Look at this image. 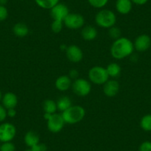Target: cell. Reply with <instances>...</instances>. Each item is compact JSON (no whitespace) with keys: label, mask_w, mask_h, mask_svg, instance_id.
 Returning <instances> with one entry per match:
<instances>
[{"label":"cell","mask_w":151,"mask_h":151,"mask_svg":"<svg viewBox=\"0 0 151 151\" xmlns=\"http://www.w3.org/2000/svg\"><path fill=\"white\" fill-rule=\"evenodd\" d=\"M133 51V42L127 37H120L118 40H114L110 47L111 56L118 60L131 56Z\"/></svg>","instance_id":"obj_1"},{"label":"cell","mask_w":151,"mask_h":151,"mask_svg":"<svg viewBox=\"0 0 151 151\" xmlns=\"http://www.w3.org/2000/svg\"><path fill=\"white\" fill-rule=\"evenodd\" d=\"M62 116L65 124H77L85 118V110L80 105H72L66 110L62 112Z\"/></svg>","instance_id":"obj_2"},{"label":"cell","mask_w":151,"mask_h":151,"mask_svg":"<svg viewBox=\"0 0 151 151\" xmlns=\"http://www.w3.org/2000/svg\"><path fill=\"white\" fill-rule=\"evenodd\" d=\"M97 25L102 28H110L116 22V16L110 10H101L97 13L95 17Z\"/></svg>","instance_id":"obj_3"},{"label":"cell","mask_w":151,"mask_h":151,"mask_svg":"<svg viewBox=\"0 0 151 151\" xmlns=\"http://www.w3.org/2000/svg\"><path fill=\"white\" fill-rule=\"evenodd\" d=\"M90 81L95 85H104L109 80V76L105 68L101 66H94L88 72Z\"/></svg>","instance_id":"obj_4"},{"label":"cell","mask_w":151,"mask_h":151,"mask_svg":"<svg viewBox=\"0 0 151 151\" xmlns=\"http://www.w3.org/2000/svg\"><path fill=\"white\" fill-rule=\"evenodd\" d=\"M73 92L79 96H86L91 91V85L87 79L78 78L75 79L71 85Z\"/></svg>","instance_id":"obj_5"},{"label":"cell","mask_w":151,"mask_h":151,"mask_svg":"<svg viewBox=\"0 0 151 151\" xmlns=\"http://www.w3.org/2000/svg\"><path fill=\"white\" fill-rule=\"evenodd\" d=\"M64 24L70 30H78L85 24V19L79 14H69L63 21Z\"/></svg>","instance_id":"obj_6"},{"label":"cell","mask_w":151,"mask_h":151,"mask_svg":"<svg viewBox=\"0 0 151 151\" xmlns=\"http://www.w3.org/2000/svg\"><path fill=\"white\" fill-rule=\"evenodd\" d=\"M47 127L49 131L53 133H59L65 126V121L62 116V114L53 113L47 121Z\"/></svg>","instance_id":"obj_7"},{"label":"cell","mask_w":151,"mask_h":151,"mask_svg":"<svg viewBox=\"0 0 151 151\" xmlns=\"http://www.w3.org/2000/svg\"><path fill=\"white\" fill-rule=\"evenodd\" d=\"M17 134V128L11 123L0 124V142H11Z\"/></svg>","instance_id":"obj_8"},{"label":"cell","mask_w":151,"mask_h":151,"mask_svg":"<svg viewBox=\"0 0 151 151\" xmlns=\"http://www.w3.org/2000/svg\"><path fill=\"white\" fill-rule=\"evenodd\" d=\"M69 14V8L67 5L62 3H58L50 9V16L53 20L63 22Z\"/></svg>","instance_id":"obj_9"},{"label":"cell","mask_w":151,"mask_h":151,"mask_svg":"<svg viewBox=\"0 0 151 151\" xmlns=\"http://www.w3.org/2000/svg\"><path fill=\"white\" fill-rule=\"evenodd\" d=\"M65 51H66L67 58L71 62L77 63L81 62L83 59V52L82 49L76 45L68 46Z\"/></svg>","instance_id":"obj_10"},{"label":"cell","mask_w":151,"mask_h":151,"mask_svg":"<svg viewBox=\"0 0 151 151\" xmlns=\"http://www.w3.org/2000/svg\"><path fill=\"white\" fill-rule=\"evenodd\" d=\"M134 49L139 52H145L151 46V39L148 35H139L133 42Z\"/></svg>","instance_id":"obj_11"},{"label":"cell","mask_w":151,"mask_h":151,"mask_svg":"<svg viewBox=\"0 0 151 151\" xmlns=\"http://www.w3.org/2000/svg\"><path fill=\"white\" fill-rule=\"evenodd\" d=\"M120 85L116 80L109 79L103 85V93L107 97H113L118 94Z\"/></svg>","instance_id":"obj_12"},{"label":"cell","mask_w":151,"mask_h":151,"mask_svg":"<svg viewBox=\"0 0 151 151\" xmlns=\"http://www.w3.org/2000/svg\"><path fill=\"white\" fill-rule=\"evenodd\" d=\"M2 105L8 110V109L15 108L18 104V98L17 95L12 92H8L5 93L2 99Z\"/></svg>","instance_id":"obj_13"},{"label":"cell","mask_w":151,"mask_h":151,"mask_svg":"<svg viewBox=\"0 0 151 151\" xmlns=\"http://www.w3.org/2000/svg\"><path fill=\"white\" fill-rule=\"evenodd\" d=\"M72 85V81L69 76H60L55 82V87L59 91H66L70 89Z\"/></svg>","instance_id":"obj_14"},{"label":"cell","mask_w":151,"mask_h":151,"mask_svg":"<svg viewBox=\"0 0 151 151\" xmlns=\"http://www.w3.org/2000/svg\"><path fill=\"white\" fill-rule=\"evenodd\" d=\"M81 35L83 40L85 41H93L97 37L98 31L93 26L87 25L82 28Z\"/></svg>","instance_id":"obj_15"},{"label":"cell","mask_w":151,"mask_h":151,"mask_svg":"<svg viewBox=\"0 0 151 151\" xmlns=\"http://www.w3.org/2000/svg\"><path fill=\"white\" fill-rule=\"evenodd\" d=\"M116 8L121 14H129L132 9V2L130 0H117Z\"/></svg>","instance_id":"obj_16"},{"label":"cell","mask_w":151,"mask_h":151,"mask_svg":"<svg viewBox=\"0 0 151 151\" xmlns=\"http://www.w3.org/2000/svg\"><path fill=\"white\" fill-rule=\"evenodd\" d=\"M24 143L26 144L27 147H30V148L34 145H37L40 142V137L36 132L30 130L27 132L24 136Z\"/></svg>","instance_id":"obj_17"},{"label":"cell","mask_w":151,"mask_h":151,"mask_svg":"<svg viewBox=\"0 0 151 151\" xmlns=\"http://www.w3.org/2000/svg\"><path fill=\"white\" fill-rule=\"evenodd\" d=\"M13 32L15 34V36L18 37H24L27 36L29 33V28L27 24H24L22 22H19L14 24L13 27Z\"/></svg>","instance_id":"obj_18"},{"label":"cell","mask_w":151,"mask_h":151,"mask_svg":"<svg viewBox=\"0 0 151 151\" xmlns=\"http://www.w3.org/2000/svg\"><path fill=\"white\" fill-rule=\"evenodd\" d=\"M106 70H107L109 77L111 78L119 77L122 72V68L120 67V65L116 63V62L109 64L107 66V68H106Z\"/></svg>","instance_id":"obj_19"},{"label":"cell","mask_w":151,"mask_h":151,"mask_svg":"<svg viewBox=\"0 0 151 151\" xmlns=\"http://www.w3.org/2000/svg\"><path fill=\"white\" fill-rule=\"evenodd\" d=\"M56 102L58 110L62 112L65 111V110H66L67 109H68L70 107L72 106V101H71L69 97L66 96H61L60 98L58 99Z\"/></svg>","instance_id":"obj_20"},{"label":"cell","mask_w":151,"mask_h":151,"mask_svg":"<svg viewBox=\"0 0 151 151\" xmlns=\"http://www.w3.org/2000/svg\"><path fill=\"white\" fill-rule=\"evenodd\" d=\"M43 110L45 113L53 114L57 111V105L56 102L52 99H46L43 102Z\"/></svg>","instance_id":"obj_21"},{"label":"cell","mask_w":151,"mask_h":151,"mask_svg":"<svg viewBox=\"0 0 151 151\" xmlns=\"http://www.w3.org/2000/svg\"><path fill=\"white\" fill-rule=\"evenodd\" d=\"M35 2L40 8L50 10L59 3V0H35Z\"/></svg>","instance_id":"obj_22"},{"label":"cell","mask_w":151,"mask_h":151,"mask_svg":"<svg viewBox=\"0 0 151 151\" xmlns=\"http://www.w3.org/2000/svg\"><path fill=\"white\" fill-rule=\"evenodd\" d=\"M140 126L145 131H151V114H147L142 117L140 121Z\"/></svg>","instance_id":"obj_23"},{"label":"cell","mask_w":151,"mask_h":151,"mask_svg":"<svg viewBox=\"0 0 151 151\" xmlns=\"http://www.w3.org/2000/svg\"><path fill=\"white\" fill-rule=\"evenodd\" d=\"M122 31L120 30L119 27H116L115 25L111 27L110 28H109L108 30V35L111 39H113V40H116L118 39H119L121 37Z\"/></svg>","instance_id":"obj_24"},{"label":"cell","mask_w":151,"mask_h":151,"mask_svg":"<svg viewBox=\"0 0 151 151\" xmlns=\"http://www.w3.org/2000/svg\"><path fill=\"white\" fill-rule=\"evenodd\" d=\"M63 22L59 21V20H53L51 25H50L51 30L54 33H60L62 30V27H63Z\"/></svg>","instance_id":"obj_25"},{"label":"cell","mask_w":151,"mask_h":151,"mask_svg":"<svg viewBox=\"0 0 151 151\" xmlns=\"http://www.w3.org/2000/svg\"><path fill=\"white\" fill-rule=\"evenodd\" d=\"M91 6L96 8H101L107 5L108 0H88Z\"/></svg>","instance_id":"obj_26"},{"label":"cell","mask_w":151,"mask_h":151,"mask_svg":"<svg viewBox=\"0 0 151 151\" xmlns=\"http://www.w3.org/2000/svg\"><path fill=\"white\" fill-rule=\"evenodd\" d=\"M16 147L11 142H3L0 147V151H15Z\"/></svg>","instance_id":"obj_27"},{"label":"cell","mask_w":151,"mask_h":151,"mask_svg":"<svg viewBox=\"0 0 151 151\" xmlns=\"http://www.w3.org/2000/svg\"><path fill=\"white\" fill-rule=\"evenodd\" d=\"M8 17V9L4 5H0V22L5 21Z\"/></svg>","instance_id":"obj_28"},{"label":"cell","mask_w":151,"mask_h":151,"mask_svg":"<svg viewBox=\"0 0 151 151\" xmlns=\"http://www.w3.org/2000/svg\"><path fill=\"white\" fill-rule=\"evenodd\" d=\"M32 151H47V145L44 143H38L37 145H34L30 148Z\"/></svg>","instance_id":"obj_29"},{"label":"cell","mask_w":151,"mask_h":151,"mask_svg":"<svg viewBox=\"0 0 151 151\" xmlns=\"http://www.w3.org/2000/svg\"><path fill=\"white\" fill-rule=\"evenodd\" d=\"M139 151H151V142L145 141L139 146Z\"/></svg>","instance_id":"obj_30"},{"label":"cell","mask_w":151,"mask_h":151,"mask_svg":"<svg viewBox=\"0 0 151 151\" xmlns=\"http://www.w3.org/2000/svg\"><path fill=\"white\" fill-rule=\"evenodd\" d=\"M7 110L6 108L3 105L0 104V122L5 121L7 117Z\"/></svg>","instance_id":"obj_31"},{"label":"cell","mask_w":151,"mask_h":151,"mask_svg":"<svg viewBox=\"0 0 151 151\" xmlns=\"http://www.w3.org/2000/svg\"><path fill=\"white\" fill-rule=\"evenodd\" d=\"M69 77L71 79H76L79 77V71L76 69H72L69 71Z\"/></svg>","instance_id":"obj_32"},{"label":"cell","mask_w":151,"mask_h":151,"mask_svg":"<svg viewBox=\"0 0 151 151\" xmlns=\"http://www.w3.org/2000/svg\"><path fill=\"white\" fill-rule=\"evenodd\" d=\"M7 115L9 117H11V118L15 117L16 115H17V111H16L15 108L8 109V110H7Z\"/></svg>","instance_id":"obj_33"},{"label":"cell","mask_w":151,"mask_h":151,"mask_svg":"<svg viewBox=\"0 0 151 151\" xmlns=\"http://www.w3.org/2000/svg\"><path fill=\"white\" fill-rule=\"evenodd\" d=\"M130 1L138 5H143L148 2V0H130Z\"/></svg>","instance_id":"obj_34"},{"label":"cell","mask_w":151,"mask_h":151,"mask_svg":"<svg viewBox=\"0 0 151 151\" xmlns=\"http://www.w3.org/2000/svg\"><path fill=\"white\" fill-rule=\"evenodd\" d=\"M8 0H0V5H4L5 6L8 3Z\"/></svg>","instance_id":"obj_35"},{"label":"cell","mask_w":151,"mask_h":151,"mask_svg":"<svg viewBox=\"0 0 151 151\" xmlns=\"http://www.w3.org/2000/svg\"><path fill=\"white\" fill-rule=\"evenodd\" d=\"M2 92H1V91H0V101H1V100H2Z\"/></svg>","instance_id":"obj_36"},{"label":"cell","mask_w":151,"mask_h":151,"mask_svg":"<svg viewBox=\"0 0 151 151\" xmlns=\"http://www.w3.org/2000/svg\"><path fill=\"white\" fill-rule=\"evenodd\" d=\"M25 151H32V150L30 149H29V150H25Z\"/></svg>","instance_id":"obj_37"},{"label":"cell","mask_w":151,"mask_h":151,"mask_svg":"<svg viewBox=\"0 0 151 151\" xmlns=\"http://www.w3.org/2000/svg\"><path fill=\"white\" fill-rule=\"evenodd\" d=\"M0 147H1V142H0Z\"/></svg>","instance_id":"obj_38"}]
</instances>
